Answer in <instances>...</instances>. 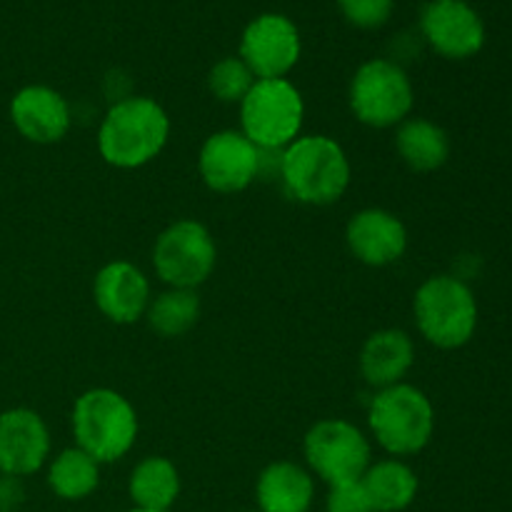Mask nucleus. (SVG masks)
<instances>
[{"label":"nucleus","instance_id":"obj_11","mask_svg":"<svg viewBox=\"0 0 512 512\" xmlns=\"http://www.w3.org/2000/svg\"><path fill=\"white\" fill-rule=\"evenodd\" d=\"M300 33L288 15L265 13L250 20L240 38V60L258 80L285 78L298 65Z\"/></svg>","mask_w":512,"mask_h":512},{"label":"nucleus","instance_id":"obj_7","mask_svg":"<svg viewBox=\"0 0 512 512\" xmlns=\"http://www.w3.org/2000/svg\"><path fill=\"white\" fill-rule=\"evenodd\" d=\"M348 103L355 118L368 128H398L413 113L415 90L395 60L373 58L355 70Z\"/></svg>","mask_w":512,"mask_h":512},{"label":"nucleus","instance_id":"obj_15","mask_svg":"<svg viewBox=\"0 0 512 512\" xmlns=\"http://www.w3.org/2000/svg\"><path fill=\"white\" fill-rule=\"evenodd\" d=\"M93 298L100 313L115 325H133L145 318L150 305V283L130 260L103 265L93 280Z\"/></svg>","mask_w":512,"mask_h":512},{"label":"nucleus","instance_id":"obj_27","mask_svg":"<svg viewBox=\"0 0 512 512\" xmlns=\"http://www.w3.org/2000/svg\"><path fill=\"white\" fill-rule=\"evenodd\" d=\"M23 503V485L18 478L0 475V512H13Z\"/></svg>","mask_w":512,"mask_h":512},{"label":"nucleus","instance_id":"obj_10","mask_svg":"<svg viewBox=\"0 0 512 512\" xmlns=\"http://www.w3.org/2000/svg\"><path fill=\"white\" fill-rule=\"evenodd\" d=\"M263 168V150L255 148L240 130L208 135L198 155V173L213 193L235 195L248 190Z\"/></svg>","mask_w":512,"mask_h":512},{"label":"nucleus","instance_id":"obj_8","mask_svg":"<svg viewBox=\"0 0 512 512\" xmlns=\"http://www.w3.org/2000/svg\"><path fill=\"white\" fill-rule=\"evenodd\" d=\"M215 263L218 245L198 220H175L155 238L153 268L168 288L198 290L213 275Z\"/></svg>","mask_w":512,"mask_h":512},{"label":"nucleus","instance_id":"obj_20","mask_svg":"<svg viewBox=\"0 0 512 512\" xmlns=\"http://www.w3.org/2000/svg\"><path fill=\"white\" fill-rule=\"evenodd\" d=\"M360 485L368 493L375 512H403L415 503L420 490V480L415 470L400 458L378 460L370 463Z\"/></svg>","mask_w":512,"mask_h":512},{"label":"nucleus","instance_id":"obj_3","mask_svg":"<svg viewBox=\"0 0 512 512\" xmlns=\"http://www.w3.org/2000/svg\"><path fill=\"white\" fill-rule=\"evenodd\" d=\"M70 425L75 445L100 465L125 458L133 450L140 430L133 403L113 388L85 390L75 400Z\"/></svg>","mask_w":512,"mask_h":512},{"label":"nucleus","instance_id":"obj_19","mask_svg":"<svg viewBox=\"0 0 512 512\" xmlns=\"http://www.w3.org/2000/svg\"><path fill=\"white\" fill-rule=\"evenodd\" d=\"M180 488H183L180 470L165 455L143 458L128 478V495L133 500V508L140 510L170 512L178 503Z\"/></svg>","mask_w":512,"mask_h":512},{"label":"nucleus","instance_id":"obj_4","mask_svg":"<svg viewBox=\"0 0 512 512\" xmlns=\"http://www.w3.org/2000/svg\"><path fill=\"white\" fill-rule=\"evenodd\" d=\"M368 428L390 458L418 455L435 435V408L428 395L410 383L375 393L368 408Z\"/></svg>","mask_w":512,"mask_h":512},{"label":"nucleus","instance_id":"obj_23","mask_svg":"<svg viewBox=\"0 0 512 512\" xmlns=\"http://www.w3.org/2000/svg\"><path fill=\"white\" fill-rule=\"evenodd\" d=\"M150 330L160 338H183L200 320V298L198 290L168 288L160 295L150 298L145 310Z\"/></svg>","mask_w":512,"mask_h":512},{"label":"nucleus","instance_id":"obj_28","mask_svg":"<svg viewBox=\"0 0 512 512\" xmlns=\"http://www.w3.org/2000/svg\"><path fill=\"white\" fill-rule=\"evenodd\" d=\"M125 512H160V510H140V508H133V510H125ZM173 512V510H170Z\"/></svg>","mask_w":512,"mask_h":512},{"label":"nucleus","instance_id":"obj_12","mask_svg":"<svg viewBox=\"0 0 512 512\" xmlns=\"http://www.w3.org/2000/svg\"><path fill=\"white\" fill-rule=\"evenodd\" d=\"M420 33L438 55L473 58L485 45V23L465 0H428L420 13Z\"/></svg>","mask_w":512,"mask_h":512},{"label":"nucleus","instance_id":"obj_9","mask_svg":"<svg viewBox=\"0 0 512 512\" xmlns=\"http://www.w3.org/2000/svg\"><path fill=\"white\" fill-rule=\"evenodd\" d=\"M303 453L308 470L325 485L353 483L373 463V448L363 430L343 418L315 423L305 433Z\"/></svg>","mask_w":512,"mask_h":512},{"label":"nucleus","instance_id":"obj_21","mask_svg":"<svg viewBox=\"0 0 512 512\" xmlns=\"http://www.w3.org/2000/svg\"><path fill=\"white\" fill-rule=\"evenodd\" d=\"M395 150L410 170L433 173L448 163L450 138L433 120L408 118L395 130Z\"/></svg>","mask_w":512,"mask_h":512},{"label":"nucleus","instance_id":"obj_13","mask_svg":"<svg viewBox=\"0 0 512 512\" xmlns=\"http://www.w3.org/2000/svg\"><path fill=\"white\" fill-rule=\"evenodd\" d=\"M48 455V425L35 410L13 408L0 413V475L28 478L48 463Z\"/></svg>","mask_w":512,"mask_h":512},{"label":"nucleus","instance_id":"obj_26","mask_svg":"<svg viewBox=\"0 0 512 512\" xmlns=\"http://www.w3.org/2000/svg\"><path fill=\"white\" fill-rule=\"evenodd\" d=\"M325 512H375V508L360 480H353V483L330 485Z\"/></svg>","mask_w":512,"mask_h":512},{"label":"nucleus","instance_id":"obj_29","mask_svg":"<svg viewBox=\"0 0 512 512\" xmlns=\"http://www.w3.org/2000/svg\"><path fill=\"white\" fill-rule=\"evenodd\" d=\"M250 512H260V510H250Z\"/></svg>","mask_w":512,"mask_h":512},{"label":"nucleus","instance_id":"obj_2","mask_svg":"<svg viewBox=\"0 0 512 512\" xmlns=\"http://www.w3.org/2000/svg\"><path fill=\"white\" fill-rule=\"evenodd\" d=\"M280 178L290 198L323 208L343 198L353 168L338 140L328 135H300L280 155Z\"/></svg>","mask_w":512,"mask_h":512},{"label":"nucleus","instance_id":"obj_14","mask_svg":"<svg viewBox=\"0 0 512 512\" xmlns=\"http://www.w3.org/2000/svg\"><path fill=\"white\" fill-rule=\"evenodd\" d=\"M345 243L353 258L368 268H388L408 250V228L385 208H365L348 220Z\"/></svg>","mask_w":512,"mask_h":512},{"label":"nucleus","instance_id":"obj_16","mask_svg":"<svg viewBox=\"0 0 512 512\" xmlns=\"http://www.w3.org/2000/svg\"><path fill=\"white\" fill-rule=\"evenodd\" d=\"M10 120L25 140L53 145L68 135L73 113L63 95L48 85H25L10 100Z\"/></svg>","mask_w":512,"mask_h":512},{"label":"nucleus","instance_id":"obj_24","mask_svg":"<svg viewBox=\"0 0 512 512\" xmlns=\"http://www.w3.org/2000/svg\"><path fill=\"white\" fill-rule=\"evenodd\" d=\"M255 75L250 73L248 65L240 60V55H228V58L218 60L208 73V88L220 103L240 105L250 88L255 85Z\"/></svg>","mask_w":512,"mask_h":512},{"label":"nucleus","instance_id":"obj_5","mask_svg":"<svg viewBox=\"0 0 512 512\" xmlns=\"http://www.w3.org/2000/svg\"><path fill=\"white\" fill-rule=\"evenodd\" d=\"M415 325L430 345L458 350L478 330V300L473 288L458 275H433L413 298Z\"/></svg>","mask_w":512,"mask_h":512},{"label":"nucleus","instance_id":"obj_1","mask_svg":"<svg viewBox=\"0 0 512 512\" xmlns=\"http://www.w3.org/2000/svg\"><path fill=\"white\" fill-rule=\"evenodd\" d=\"M170 138V118L158 100L128 95L115 100L98 128V153L108 165L135 170L153 163Z\"/></svg>","mask_w":512,"mask_h":512},{"label":"nucleus","instance_id":"obj_22","mask_svg":"<svg viewBox=\"0 0 512 512\" xmlns=\"http://www.w3.org/2000/svg\"><path fill=\"white\" fill-rule=\"evenodd\" d=\"M100 485V463L90 458L78 445L65 448L50 460L48 465V488L55 498L78 503L93 495Z\"/></svg>","mask_w":512,"mask_h":512},{"label":"nucleus","instance_id":"obj_18","mask_svg":"<svg viewBox=\"0 0 512 512\" xmlns=\"http://www.w3.org/2000/svg\"><path fill=\"white\" fill-rule=\"evenodd\" d=\"M260 512H310L315 500L313 473L293 460L265 465L255 483Z\"/></svg>","mask_w":512,"mask_h":512},{"label":"nucleus","instance_id":"obj_17","mask_svg":"<svg viewBox=\"0 0 512 512\" xmlns=\"http://www.w3.org/2000/svg\"><path fill=\"white\" fill-rule=\"evenodd\" d=\"M415 365V345L405 330L385 328L370 335L360 350V375L370 388H393L405 383Z\"/></svg>","mask_w":512,"mask_h":512},{"label":"nucleus","instance_id":"obj_6","mask_svg":"<svg viewBox=\"0 0 512 512\" xmlns=\"http://www.w3.org/2000/svg\"><path fill=\"white\" fill-rule=\"evenodd\" d=\"M303 120V95L288 78L255 80L240 103V133L263 153H283L293 140L300 138Z\"/></svg>","mask_w":512,"mask_h":512},{"label":"nucleus","instance_id":"obj_25","mask_svg":"<svg viewBox=\"0 0 512 512\" xmlns=\"http://www.w3.org/2000/svg\"><path fill=\"white\" fill-rule=\"evenodd\" d=\"M345 20L355 28H380L390 20L395 8V0H338Z\"/></svg>","mask_w":512,"mask_h":512}]
</instances>
